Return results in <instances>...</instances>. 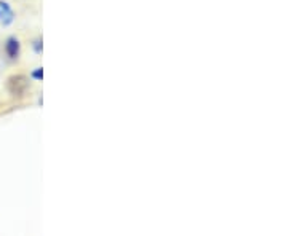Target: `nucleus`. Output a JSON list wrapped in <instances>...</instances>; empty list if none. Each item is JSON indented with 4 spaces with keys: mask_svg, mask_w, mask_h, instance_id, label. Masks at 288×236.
<instances>
[{
    "mask_svg": "<svg viewBox=\"0 0 288 236\" xmlns=\"http://www.w3.org/2000/svg\"><path fill=\"white\" fill-rule=\"evenodd\" d=\"M5 48H7V53L10 54V57H16L20 53V43L16 38H8Z\"/></svg>",
    "mask_w": 288,
    "mask_h": 236,
    "instance_id": "f257e3e1",
    "label": "nucleus"
}]
</instances>
